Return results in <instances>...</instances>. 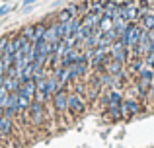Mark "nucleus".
Wrapping results in <instances>:
<instances>
[{
    "label": "nucleus",
    "instance_id": "f257e3e1",
    "mask_svg": "<svg viewBox=\"0 0 154 148\" xmlns=\"http://www.w3.org/2000/svg\"><path fill=\"white\" fill-rule=\"evenodd\" d=\"M143 113H146L144 103H140L135 98H123V101H121V115H123V119H133Z\"/></svg>",
    "mask_w": 154,
    "mask_h": 148
},
{
    "label": "nucleus",
    "instance_id": "f03ea898",
    "mask_svg": "<svg viewBox=\"0 0 154 148\" xmlns=\"http://www.w3.org/2000/svg\"><path fill=\"white\" fill-rule=\"evenodd\" d=\"M68 95H70V92H68V88H59V90L53 94V109H55V113L59 115V117H63L64 113H68Z\"/></svg>",
    "mask_w": 154,
    "mask_h": 148
},
{
    "label": "nucleus",
    "instance_id": "7ed1b4c3",
    "mask_svg": "<svg viewBox=\"0 0 154 148\" xmlns=\"http://www.w3.org/2000/svg\"><path fill=\"white\" fill-rule=\"evenodd\" d=\"M86 111H88L86 98L76 94V92H70V95H68V113H70L72 117H82Z\"/></svg>",
    "mask_w": 154,
    "mask_h": 148
},
{
    "label": "nucleus",
    "instance_id": "20e7f679",
    "mask_svg": "<svg viewBox=\"0 0 154 148\" xmlns=\"http://www.w3.org/2000/svg\"><path fill=\"white\" fill-rule=\"evenodd\" d=\"M26 113L29 115V121H31V125L33 127H41L43 123L47 121V107L43 105V103H39V101H33L29 107L26 109Z\"/></svg>",
    "mask_w": 154,
    "mask_h": 148
},
{
    "label": "nucleus",
    "instance_id": "39448f33",
    "mask_svg": "<svg viewBox=\"0 0 154 148\" xmlns=\"http://www.w3.org/2000/svg\"><path fill=\"white\" fill-rule=\"evenodd\" d=\"M140 33H143V26H140V23H129V27H127V31H125V35L121 37V41L129 47V51H133L137 47V43H139V39H140Z\"/></svg>",
    "mask_w": 154,
    "mask_h": 148
},
{
    "label": "nucleus",
    "instance_id": "423d86ee",
    "mask_svg": "<svg viewBox=\"0 0 154 148\" xmlns=\"http://www.w3.org/2000/svg\"><path fill=\"white\" fill-rule=\"evenodd\" d=\"M109 55H111L115 61H119V62H123V65H127L129 57H131V51H129V47L125 45L121 39H117V41L111 45V51H109Z\"/></svg>",
    "mask_w": 154,
    "mask_h": 148
},
{
    "label": "nucleus",
    "instance_id": "0eeeda50",
    "mask_svg": "<svg viewBox=\"0 0 154 148\" xmlns=\"http://www.w3.org/2000/svg\"><path fill=\"white\" fill-rule=\"evenodd\" d=\"M90 62L88 61H78L74 62V65L70 66V82H74V80H80V78H86L88 74H90Z\"/></svg>",
    "mask_w": 154,
    "mask_h": 148
},
{
    "label": "nucleus",
    "instance_id": "6e6552de",
    "mask_svg": "<svg viewBox=\"0 0 154 148\" xmlns=\"http://www.w3.org/2000/svg\"><path fill=\"white\" fill-rule=\"evenodd\" d=\"M74 16H78V4H70V6H66V8H63V10H59V12L55 14V18H57V22L66 23V22H70Z\"/></svg>",
    "mask_w": 154,
    "mask_h": 148
},
{
    "label": "nucleus",
    "instance_id": "1a4fd4ad",
    "mask_svg": "<svg viewBox=\"0 0 154 148\" xmlns=\"http://www.w3.org/2000/svg\"><path fill=\"white\" fill-rule=\"evenodd\" d=\"M51 74H55L59 88H68V84H70V68H66V66H59V68H55Z\"/></svg>",
    "mask_w": 154,
    "mask_h": 148
},
{
    "label": "nucleus",
    "instance_id": "9d476101",
    "mask_svg": "<svg viewBox=\"0 0 154 148\" xmlns=\"http://www.w3.org/2000/svg\"><path fill=\"white\" fill-rule=\"evenodd\" d=\"M129 23L131 22H127V20L121 16V12H119V8H117V12H115V16H113V29H115V33L119 35V39L125 35V31H127V27H129Z\"/></svg>",
    "mask_w": 154,
    "mask_h": 148
},
{
    "label": "nucleus",
    "instance_id": "9b49d317",
    "mask_svg": "<svg viewBox=\"0 0 154 148\" xmlns=\"http://www.w3.org/2000/svg\"><path fill=\"white\" fill-rule=\"evenodd\" d=\"M103 117H105V121H111V123L121 121V119H123V115H121V105L103 107Z\"/></svg>",
    "mask_w": 154,
    "mask_h": 148
},
{
    "label": "nucleus",
    "instance_id": "f8f14e48",
    "mask_svg": "<svg viewBox=\"0 0 154 148\" xmlns=\"http://www.w3.org/2000/svg\"><path fill=\"white\" fill-rule=\"evenodd\" d=\"M14 131V119L0 115V138H8Z\"/></svg>",
    "mask_w": 154,
    "mask_h": 148
},
{
    "label": "nucleus",
    "instance_id": "ddd939ff",
    "mask_svg": "<svg viewBox=\"0 0 154 148\" xmlns=\"http://www.w3.org/2000/svg\"><path fill=\"white\" fill-rule=\"evenodd\" d=\"M100 20H102V16H100V14L88 12V14L82 16V26L88 27V29H96V27H100Z\"/></svg>",
    "mask_w": 154,
    "mask_h": 148
},
{
    "label": "nucleus",
    "instance_id": "4468645a",
    "mask_svg": "<svg viewBox=\"0 0 154 148\" xmlns=\"http://www.w3.org/2000/svg\"><path fill=\"white\" fill-rule=\"evenodd\" d=\"M18 33H20V37L26 39V41H35V23H27V26H23Z\"/></svg>",
    "mask_w": 154,
    "mask_h": 148
},
{
    "label": "nucleus",
    "instance_id": "2eb2a0df",
    "mask_svg": "<svg viewBox=\"0 0 154 148\" xmlns=\"http://www.w3.org/2000/svg\"><path fill=\"white\" fill-rule=\"evenodd\" d=\"M140 26H143V29H154V14H150V12H146L144 16H140Z\"/></svg>",
    "mask_w": 154,
    "mask_h": 148
},
{
    "label": "nucleus",
    "instance_id": "dca6fc26",
    "mask_svg": "<svg viewBox=\"0 0 154 148\" xmlns=\"http://www.w3.org/2000/svg\"><path fill=\"white\" fill-rule=\"evenodd\" d=\"M100 29L103 31H109L113 29V18H107V16H102V20H100Z\"/></svg>",
    "mask_w": 154,
    "mask_h": 148
},
{
    "label": "nucleus",
    "instance_id": "f3484780",
    "mask_svg": "<svg viewBox=\"0 0 154 148\" xmlns=\"http://www.w3.org/2000/svg\"><path fill=\"white\" fill-rule=\"evenodd\" d=\"M154 101V80H152V84L148 86V103Z\"/></svg>",
    "mask_w": 154,
    "mask_h": 148
},
{
    "label": "nucleus",
    "instance_id": "a211bd4d",
    "mask_svg": "<svg viewBox=\"0 0 154 148\" xmlns=\"http://www.w3.org/2000/svg\"><path fill=\"white\" fill-rule=\"evenodd\" d=\"M10 10H12V6H8V4H6V6H2V8H0V16L8 14V12H10Z\"/></svg>",
    "mask_w": 154,
    "mask_h": 148
},
{
    "label": "nucleus",
    "instance_id": "6ab92c4d",
    "mask_svg": "<svg viewBox=\"0 0 154 148\" xmlns=\"http://www.w3.org/2000/svg\"><path fill=\"white\" fill-rule=\"evenodd\" d=\"M148 12H150V14H154V4L150 6V10H148Z\"/></svg>",
    "mask_w": 154,
    "mask_h": 148
}]
</instances>
